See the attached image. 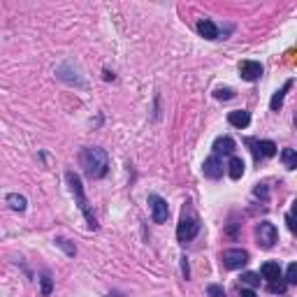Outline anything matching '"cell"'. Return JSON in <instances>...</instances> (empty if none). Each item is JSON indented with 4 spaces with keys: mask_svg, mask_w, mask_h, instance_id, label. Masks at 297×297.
I'll return each mask as SVG.
<instances>
[{
    "mask_svg": "<svg viewBox=\"0 0 297 297\" xmlns=\"http://www.w3.org/2000/svg\"><path fill=\"white\" fill-rule=\"evenodd\" d=\"M79 161L88 179H102L109 172V156L100 146H86L84 151H81Z\"/></svg>",
    "mask_w": 297,
    "mask_h": 297,
    "instance_id": "obj_1",
    "label": "cell"
},
{
    "mask_svg": "<svg viewBox=\"0 0 297 297\" xmlns=\"http://www.w3.org/2000/svg\"><path fill=\"white\" fill-rule=\"evenodd\" d=\"M65 179H67V184H70V191H72V195H75L77 204H79V209H81V212H84L86 221H88V227H91V230H98L96 216H93L91 207H88V200H86V193H84V186H81L79 174H75V172H67V174H65Z\"/></svg>",
    "mask_w": 297,
    "mask_h": 297,
    "instance_id": "obj_2",
    "label": "cell"
},
{
    "mask_svg": "<svg viewBox=\"0 0 297 297\" xmlns=\"http://www.w3.org/2000/svg\"><path fill=\"white\" fill-rule=\"evenodd\" d=\"M256 239H258V246L260 248H272L279 239V232H277V225L269 221H260L256 227Z\"/></svg>",
    "mask_w": 297,
    "mask_h": 297,
    "instance_id": "obj_3",
    "label": "cell"
},
{
    "mask_svg": "<svg viewBox=\"0 0 297 297\" xmlns=\"http://www.w3.org/2000/svg\"><path fill=\"white\" fill-rule=\"evenodd\" d=\"M197 232H200V223H197V218L184 214L181 221H179V225H176V239H179L181 244H186V242H191V239H195Z\"/></svg>",
    "mask_w": 297,
    "mask_h": 297,
    "instance_id": "obj_4",
    "label": "cell"
},
{
    "mask_svg": "<svg viewBox=\"0 0 297 297\" xmlns=\"http://www.w3.org/2000/svg\"><path fill=\"white\" fill-rule=\"evenodd\" d=\"M221 260L225 269H242L244 265H248V251H244V248H227V251H223Z\"/></svg>",
    "mask_w": 297,
    "mask_h": 297,
    "instance_id": "obj_5",
    "label": "cell"
},
{
    "mask_svg": "<svg viewBox=\"0 0 297 297\" xmlns=\"http://www.w3.org/2000/svg\"><path fill=\"white\" fill-rule=\"evenodd\" d=\"M149 209H151L153 223H165L167 216H170V207H167V202L163 200L161 195H156V193H149Z\"/></svg>",
    "mask_w": 297,
    "mask_h": 297,
    "instance_id": "obj_6",
    "label": "cell"
},
{
    "mask_svg": "<svg viewBox=\"0 0 297 297\" xmlns=\"http://www.w3.org/2000/svg\"><path fill=\"white\" fill-rule=\"evenodd\" d=\"M246 144L251 146L253 156L260 161V158H272L277 156V144L272 140H246Z\"/></svg>",
    "mask_w": 297,
    "mask_h": 297,
    "instance_id": "obj_7",
    "label": "cell"
},
{
    "mask_svg": "<svg viewBox=\"0 0 297 297\" xmlns=\"http://www.w3.org/2000/svg\"><path fill=\"white\" fill-rule=\"evenodd\" d=\"M202 172H204L207 179H221L223 176V161L218 156H209L202 165Z\"/></svg>",
    "mask_w": 297,
    "mask_h": 297,
    "instance_id": "obj_8",
    "label": "cell"
},
{
    "mask_svg": "<svg viewBox=\"0 0 297 297\" xmlns=\"http://www.w3.org/2000/svg\"><path fill=\"white\" fill-rule=\"evenodd\" d=\"M239 72H242V77L246 81H256L262 77V65L258 61H244L242 65H239Z\"/></svg>",
    "mask_w": 297,
    "mask_h": 297,
    "instance_id": "obj_9",
    "label": "cell"
},
{
    "mask_svg": "<svg viewBox=\"0 0 297 297\" xmlns=\"http://www.w3.org/2000/svg\"><path fill=\"white\" fill-rule=\"evenodd\" d=\"M197 33H200L204 40H218V26L214 24L212 19H200L197 21Z\"/></svg>",
    "mask_w": 297,
    "mask_h": 297,
    "instance_id": "obj_10",
    "label": "cell"
},
{
    "mask_svg": "<svg viewBox=\"0 0 297 297\" xmlns=\"http://www.w3.org/2000/svg\"><path fill=\"white\" fill-rule=\"evenodd\" d=\"M235 149H237V144H235V140L232 137H218L216 142H214V156H232L235 153Z\"/></svg>",
    "mask_w": 297,
    "mask_h": 297,
    "instance_id": "obj_11",
    "label": "cell"
},
{
    "mask_svg": "<svg viewBox=\"0 0 297 297\" xmlns=\"http://www.w3.org/2000/svg\"><path fill=\"white\" fill-rule=\"evenodd\" d=\"M227 123H230L232 128H246L248 123H251V116H248V111H244V109H235V111H230L227 114Z\"/></svg>",
    "mask_w": 297,
    "mask_h": 297,
    "instance_id": "obj_12",
    "label": "cell"
},
{
    "mask_svg": "<svg viewBox=\"0 0 297 297\" xmlns=\"http://www.w3.org/2000/svg\"><path fill=\"white\" fill-rule=\"evenodd\" d=\"M260 274H262V279H267L269 283L279 281V279H281V267H279V262L269 260V262H265V265L260 267Z\"/></svg>",
    "mask_w": 297,
    "mask_h": 297,
    "instance_id": "obj_13",
    "label": "cell"
},
{
    "mask_svg": "<svg viewBox=\"0 0 297 297\" xmlns=\"http://www.w3.org/2000/svg\"><path fill=\"white\" fill-rule=\"evenodd\" d=\"M290 88H292V79H288L286 84H283L281 88H279V91L274 93V96H272V100H269V107H272V111H279V109H281L283 98H286V93L290 91Z\"/></svg>",
    "mask_w": 297,
    "mask_h": 297,
    "instance_id": "obj_14",
    "label": "cell"
},
{
    "mask_svg": "<svg viewBox=\"0 0 297 297\" xmlns=\"http://www.w3.org/2000/svg\"><path fill=\"white\" fill-rule=\"evenodd\" d=\"M244 161L242 158H237V156H232L230 158V163H227V174H230V179H242V174H244Z\"/></svg>",
    "mask_w": 297,
    "mask_h": 297,
    "instance_id": "obj_15",
    "label": "cell"
},
{
    "mask_svg": "<svg viewBox=\"0 0 297 297\" xmlns=\"http://www.w3.org/2000/svg\"><path fill=\"white\" fill-rule=\"evenodd\" d=\"M7 204H10L14 212H26L28 200H26L24 195H19V193H10V195H7Z\"/></svg>",
    "mask_w": 297,
    "mask_h": 297,
    "instance_id": "obj_16",
    "label": "cell"
},
{
    "mask_svg": "<svg viewBox=\"0 0 297 297\" xmlns=\"http://www.w3.org/2000/svg\"><path fill=\"white\" fill-rule=\"evenodd\" d=\"M54 242H56V246H58V248H63V251H65L67 258H75L77 256V246L70 242V239H65V237H56Z\"/></svg>",
    "mask_w": 297,
    "mask_h": 297,
    "instance_id": "obj_17",
    "label": "cell"
},
{
    "mask_svg": "<svg viewBox=\"0 0 297 297\" xmlns=\"http://www.w3.org/2000/svg\"><path fill=\"white\" fill-rule=\"evenodd\" d=\"M51 290H54V279H51L49 272H42V277H40V292H42V297H49Z\"/></svg>",
    "mask_w": 297,
    "mask_h": 297,
    "instance_id": "obj_18",
    "label": "cell"
},
{
    "mask_svg": "<svg viewBox=\"0 0 297 297\" xmlns=\"http://www.w3.org/2000/svg\"><path fill=\"white\" fill-rule=\"evenodd\" d=\"M281 161H283V165H286L288 170H295V167H297V153H295V149H283V151H281Z\"/></svg>",
    "mask_w": 297,
    "mask_h": 297,
    "instance_id": "obj_19",
    "label": "cell"
},
{
    "mask_svg": "<svg viewBox=\"0 0 297 297\" xmlns=\"http://www.w3.org/2000/svg\"><path fill=\"white\" fill-rule=\"evenodd\" d=\"M242 283L248 288H256V286H260V279H258V274L246 272V274H242Z\"/></svg>",
    "mask_w": 297,
    "mask_h": 297,
    "instance_id": "obj_20",
    "label": "cell"
},
{
    "mask_svg": "<svg viewBox=\"0 0 297 297\" xmlns=\"http://www.w3.org/2000/svg\"><path fill=\"white\" fill-rule=\"evenodd\" d=\"M286 283H288V286L297 283V265H295V262H290V265H288V272H286Z\"/></svg>",
    "mask_w": 297,
    "mask_h": 297,
    "instance_id": "obj_21",
    "label": "cell"
},
{
    "mask_svg": "<svg viewBox=\"0 0 297 297\" xmlns=\"http://www.w3.org/2000/svg\"><path fill=\"white\" fill-rule=\"evenodd\" d=\"M207 295L209 297H225V290H223L221 286H216V283H212V286H207Z\"/></svg>",
    "mask_w": 297,
    "mask_h": 297,
    "instance_id": "obj_22",
    "label": "cell"
},
{
    "mask_svg": "<svg viewBox=\"0 0 297 297\" xmlns=\"http://www.w3.org/2000/svg\"><path fill=\"white\" fill-rule=\"evenodd\" d=\"M286 288H288V283L286 281H272L269 283V292H274V295H281V292H286Z\"/></svg>",
    "mask_w": 297,
    "mask_h": 297,
    "instance_id": "obj_23",
    "label": "cell"
},
{
    "mask_svg": "<svg viewBox=\"0 0 297 297\" xmlns=\"http://www.w3.org/2000/svg\"><path fill=\"white\" fill-rule=\"evenodd\" d=\"M216 98L218 100H230V98H235V91H232V88H218Z\"/></svg>",
    "mask_w": 297,
    "mask_h": 297,
    "instance_id": "obj_24",
    "label": "cell"
},
{
    "mask_svg": "<svg viewBox=\"0 0 297 297\" xmlns=\"http://www.w3.org/2000/svg\"><path fill=\"white\" fill-rule=\"evenodd\" d=\"M181 274H184V279H188V277H191V269H188V260H186V258H181Z\"/></svg>",
    "mask_w": 297,
    "mask_h": 297,
    "instance_id": "obj_25",
    "label": "cell"
},
{
    "mask_svg": "<svg viewBox=\"0 0 297 297\" xmlns=\"http://www.w3.org/2000/svg\"><path fill=\"white\" fill-rule=\"evenodd\" d=\"M239 297H256V292H253L251 288H244V290H242V295H239Z\"/></svg>",
    "mask_w": 297,
    "mask_h": 297,
    "instance_id": "obj_26",
    "label": "cell"
},
{
    "mask_svg": "<svg viewBox=\"0 0 297 297\" xmlns=\"http://www.w3.org/2000/svg\"><path fill=\"white\" fill-rule=\"evenodd\" d=\"M286 221H288V227H290V230H295V223H292V214H288Z\"/></svg>",
    "mask_w": 297,
    "mask_h": 297,
    "instance_id": "obj_27",
    "label": "cell"
},
{
    "mask_svg": "<svg viewBox=\"0 0 297 297\" xmlns=\"http://www.w3.org/2000/svg\"><path fill=\"white\" fill-rule=\"evenodd\" d=\"M107 297H123V295H119V292H109Z\"/></svg>",
    "mask_w": 297,
    "mask_h": 297,
    "instance_id": "obj_28",
    "label": "cell"
}]
</instances>
